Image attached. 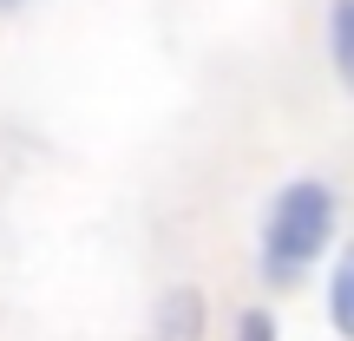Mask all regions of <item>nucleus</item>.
<instances>
[{"instance_id": "6", "label": "nucleus", "mask_w": 354, "mask_h": 341, "mask_svg": "<svg viewBox=\"0 0 354 341\" xmlns=\"http://www.w3.org/2000/svg\"><path fill=\"white\" fill-rule=\"evenodd\" d=\"M33 7V0H0V20H7V13H26Z\"/></svg>"}, {"instance_id": "1", "label": "nucleus", "mask_w": 354, "mask_h": 341, "mask_svg": "<svg viewBox=\"0 0 354 341\" xmlns=\"http://www.w3.org/2000/svg\"><path fill=\"white\" fill-rule=\"evenodd\" d=\"M335 250H342V190L322 171L282 177L263 203V223H256V276L276 295H289Z\"/></svg>"}, {"instance_id": "2", "label": "nucleus", "mask_w": 354, "mask_h": 341, "mask_svg": "<svg viewBox=\"0 0 354 341\" xmlns=\"http://www.w3.org/2000/svg\"><path fill=\"white\" fill-rule=\"evenodd\" d=\"M151 341H210V295L197 282H165L151 302Z\"/></svg>"}, {"instance_id": "3", "label": "nucleus", "mask_w": 354, "mask_h": 341, "mask_svg": "<svg viewBox=\"0 0 354 341\" xmlns=\"http://www.w3.org/2000/svg\"><path fill=\"white\" fill-rule=\"evenodd\" d=\"M322 315L328 329L354 341V237H342V250L328 256V276H322Z\"/></svg>"}, {"instance_id": "5", "label": "nucleus", "mask_w": 354, "mask_h": 341, "mask_svg": "<svg viewBox=\"0 0 354 341\" xmlns=\"http://www.w3.org/2000/svg\"><path fill=\"white\" fill-rule=\"evenodd\" d=\"M230 341H282V322L269 302H250L236 322H230Z\"/></svg>"}, {"instance_id": "4", "label": "nucleus", "mask_w": 354, "mask_h": 341, "mask_svg": "<svg viewBox=\"0 0 354 341\" xmlns=\"http://www.w3.org/2000/svg\"><path fill=\"white\" fill-rule=\"evenodd\" d=\"M322 53H328L335 86L354 99V0H328L322 7Z\"/></svg>"}]
</instances>
